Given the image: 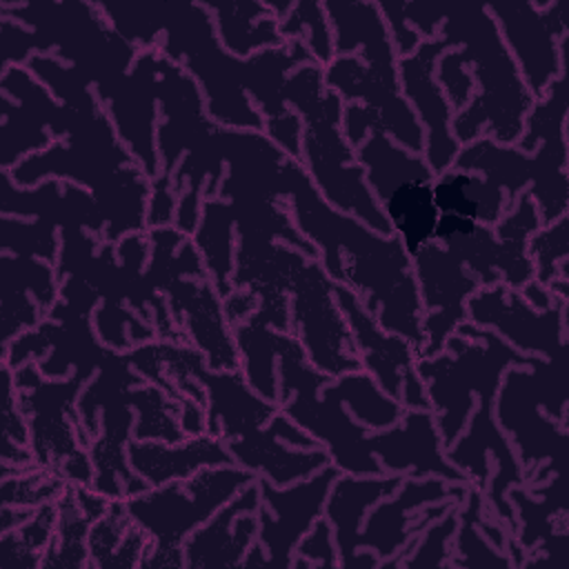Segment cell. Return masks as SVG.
Listing matches in <instances>:
<instances>
[{"instance_id": "f5cc1de1", "label": "cell", "mask_w": 569, "mask_h": 569, "mask_svg": "<svg viewBox=\"0 0 569 569\" xmlns=\"http://www.w3.org/2000/svg\"><path fill=\"white\" fill-rule=\"evenodd\" d=\"M518 291H520V296H522L533 309H538V311L551 307V305L558 300V296H553V293L549 291V287L540 284L538 280L527 282V284H525L522 289H518Z\"/></svg>"}, {"instance_id": "ffe728a7", "label": "cell", "mask_w": 569, "mask_h": 569, "mask_svg": "<svg viewBox=\"0 0 569 569\" xmlns=\"http://www.w3.org/2000/svg\"><path fill=\"white\" fill-rule=\"evenodd\" d=\"M447 49H451V42L438 33L431 40H422L411 56L398 58L400 91L425 129L422 156L433 176L451 169L460 151V144L451 133L453 109L436 80L438 60Z\"/></svg>"}, {"instance_id": "f6af8a7d", "label": "cell", "mask_w": 569, "mask_h": 569, "mask_svg": "<svg viewBox=\"0 0 569 569\" xmlns=\"http://www.w3.org/2000/svg\"><path fill=\"white\" fill-rule=\"evenodd\" d=\"M476 173L473 171H462V169H447L436 180L431 182L433 191V204L440 213H456V216H467L478 222V204L469 193V187L473 182Z\"/></svg>"}, {"instance_id": "7c38bea8", "label": "cell", "mask_w": 569, "mask_h": 569, "mask_svg": "<svg viewBox=\"0 0 569 569\" xmlns=\"http://www.w3.org/2000/svg\"><path fill=\"white\" fill-rule=\"evenodd\" d=\"M333 284L320 260L300 256L284 280V291L289 296L291 316L289 333L300 340L309 362L318 371L338 378L349 371H360L362 362L351 327L336 305Z\"/></svg>"}, {"instance_id": "8fae6325", "label": "cell", "mask_w": 569, "mask_h": 569, "mask_svg": "<svg viewBox=\"0 0 569 569\" xmlns=\"http://www.w3.org/2000/svg\"><path fill=\"white\" fill-rule=\"evenodd\" d=\"M93 369H73L71 378H47L36 360L13 369L20 409L29 422V447L38 467H44L67 482L91 485L93 462L82 447V427L76 411L82 387Z\"/></svg>"}, {"instance_id": "9c48e42d", "label": "cell", "mask_w": 569, "mask_h": 569, "mask_svg": "<svg viewBox=\"0 0 569 569\" xmlns=\"http://www.w3.org/2000/svg\"><path fill=\"white\" fill-rule=\"evenodd\" d=\"M536 358L516 351L496 331L469 320L458 325L440 353L418 358L416 371L425 382L442 449H449L462 433L480 389L500 387L507 367H527Z\"/></svg>"}, {"instance_id": "d6986e66", "label": "cell", "mask_w": 569, "mask_h": 569, "mask_svg": "<svg viewBox=\"0 0 569 569\" xmlns=\"http://www.w3.org/2000/svg\"><path fill=\"white\" fill-rule=\"evenodd\" d=\"M413 278L422 302L425 347L420 358H431L445 349L458 325L467 322V300L482 287L480 280L447 247L429 240L411 258Z\"/></svg>"}, {"instance_id": "bcb514c9", "label": "cell", "mask_w": 569, "mask_h": 569, "mask_svg": "<svg viewBox=\"0 0 569 569\" xmlns=\"http://www.w3.org/2000/svg\"><path fill=\"white\" fill-rule=\"evenodd\" d=\"M0 385H2V405H0V445H22L29 447V422L20 409L13 369L2 362L0 367Z\"/></svg>"}, {"instance_id": "60d3db41", "label": "cell", "mask_w": 569, "mask_h": 569, "mask_svg": "<svg viewBox=\"0 0 569 569\" xmlns=\"http://www.w3.org/2000/svg\"><path fill=\"white\" fill-rule=\"evenodd\" d=\"M442 247H447L458 260L480 280L482 287H491L500 282V251L498 240L493 233V227L480 224L471 236H456L447 240Z\"/></svg>"}, {"instance_id": "277c9868", "label": "cell", "mask_w": 569, "mask_h": 569, "mask_svg": "<svg viewBox=\"0 0 569 569\" xmlns=\"http://www.w3.org/2000/svg\"><path fill=\"white\" fill-rule=\"evenodd\" d=\"M336 58L322 82L340 96L342 136L356 151L371 131L387 133L411 153H425V129L398 82V56L376 2H322Z\"/></svg>"}, {"instance_id": "8992f818", "label": "cell", "mask_w": 569, "mask_h": 569, "mask_svg": "<svg viewBox=\"0 0 569 569\" xmlns=\"http://www.w3.org/2000/svg\"><path fill=\"white\" fill-rule=\"evenodd\" d=\"M567 73L569 69L549 84L542 98L533 100L516 144L478 138L460 147L453 160L456 169L480 173L505 193V211L513 207L522 191H529L542 227L569 213Z\"/></svg>"}, {"instance_id": "b9f144b4", "label": "cell", "mask_w": 569, "mask_h": 569, "mask_svg": "<svg viewBox=\"0 0 569 569\" xmlns=\"http://www.w3.org/2000/svg\"><path fill=\"white\" fill-rule=\"evenodd\" d=\"M2 505L13 507H40L44 502H56L64 487L69 485L58 473L44 469V467H29L22 471H16L11 476H2Z\"/></svg>"}, {"instance_id": "2e32d148", "label": "cell", "mask_w": 569, "mask_h": 569, "mask_svg": "<svg viewBox=\"0 0 569 569\" xmlns=\"http://www.w3.org/2000/svg\"><path fill=\"white\" fill-rule=\"evenodd\" d=\"M338 476L340 469L331 462L313 476L287 487H278L269 478L258 476V540L267 551L269 567L287 569L293 565L296 547L322 516L327 496Z\"/></svg>"}, {"instance_id": "30bf717a", "label": "cell", "mask_w": 569, "mask_h": 569, "mask_svg": "<svg viewBox=\"0 0 569 569\" xmlns=\"http://www.w3.org/2000/svg\"><path fill=\"white\" fill-rule=\"evenodd\" d=\"M256 478L240 465L202 467L187 480H171L124 498L133 522L153 540L140 567H184L182 545L187 536Z\"/></svg>"}, {"instance_id": "4dcf8cb0", "label": "cell", "mask_w": 569, "mask_h": 569, "mask_svg": "<svg viewBox=\"0 0 569 569\" xmlns=\"http://www.w3.org/2000/svg\"><path fill=\"white\" fill-rule=\"evenodd\" d=\"M356 160L365 167L367 184L380 209L393 193V189L402 182L436 180L425 156L411 153L382 131H371L367 136V140L356 149Z\"/></svg>"}, {"instance_id": "8d00e7d4", "label": "cell", "mask_w": 569, "mask_h": 569, "mask_svg": "<svg viewBox=\"0 0 569 569\" xmlns=\"http://www.w3.org/2000/svg\"><path fill=\"white\" fill-rule=\"evenodd\" d=\"M278 31L287 42L302 40L313 62L320 64L322 69L336 58L333 31L322 2H313V0L293 2L289 13L278 22Z\"/></svg>"}, {"instance_id": "83f0119b", "label": "cell", "mask_w": 569, "mask_h": 569, "mask_svg": "<svg viewBox=\"0 0 569 569\" xmlns=\"http://www.w3.org/2000/svg\"><path fill=\"white\" fill-rule=\"evenodd\" d=\"M405 476L385 473V476H349L340 473L331 485L322 516L331 522L336 547H338V567L351 569L356 565V536L362 527L367 511L382 498L391 496Z\"/></svg>"}, {"instance_id": "3957f363", "label": "cell", "mask_w": 569, "mask_h": 569, "mask_svg": "<svg viewBox=\"0 0 569 569\" xmlns=\"http://www.w3.org/2000/svg\"><path fill=\"white\" fill-rule=\"evenodd\" d=\"M284 202L291 207L298 231L318 247L327 276L356 291L380 329L409 340L420 358L425 311L402 240L396 233L380 236L358 218L333 209L293 158Z\"/></svg>"}, {"instance_id": "f1b7e54d", "label": "cell", "mask_w": 569, "mask_h": 569, "mask_svg": "<svg viewBox=\"0 0 569 569\" xmlns=\"http://www.w3.org/2000/svg\"><path fill=\"white\" fill-rule=\"evenodd\" d=\"M109 500L89 485L69 482L56 500V533L40 560V569L89 567V529L107 511Z\"/></svg>"}, {"instance_id": "ac0fdd59", "label": "cell", "mask_w": 569, "mask_h": 569, "mask_svg": "<svg viewBox=\"0 0 569 569\" xmlns=\"http://www.w3.org/2000/svg\"><path fill=\"white\" fill-rule=\"evenodd\" d=\"M0 91H7L16 111L2 104L0 124V164L11 171L27 156L51 147V136H67L73 120V107L60 104L49 89L36 80L27 67H11L0 78Z\"/></svg>"}, {"instance_id": "11a10c76", "label": "cell", "mask_w": 569, "mask_h": 569, "mask_svg": "<svg viewBox=\"0 0 569 569\" xmlns=\"http://www.w3.org/2000/svg\"><path fill=\"white\" fill-rule=\"evenodd\" d=\"M242 567H269V558H267V551L264 547L260 545V540L256 538L253 545L249 547L244 560H242Z\"/></svg>"}, {"instance_id": "ab89813d", "label": "cell", "mask_w": 569, "mask_h": 569, "mask_svg": "<svg viewBox=\"0 0 569 569\" xmlns=\"http://www.w3.org/2000/svg\"><path fill=\"white\" fill-rule=\"evenodd\" d=\"M2 251L18 256L40 258L56 267L60 256V240L56 236V224L38 218L36 222L18 220L16 216H2Z\"/></svg>"}, {"instance_id": "f35d334b", "label": "cell", "mask_w": 569, "mask_h": 569, "mask_svg": "<svg viewBox=\"0 0 569 569\" xmlns=\"http://www.w3.org/2000/svg\"><path fill=\"white\" fill-rule=\"evenodd\" d=\"M133 527V518L127 509L124 498H111L107 511L91 525L89 529V567L111 569L116 567V558L129 529Z\"/></svg>"}, {"instance_id": "ba28073f", "label": "cell", "mask_w": 569, "mask_h": 569, "mask_svg": "<svg viewBox=\"0 0 569 569\" xmlns=\"http://www.w3.org/2000/svg\"><path fill=\"white\" fill-rule=\"evenodd\" d=\"M567 356L507 367L496 393V422L516 449L525 487L567 469Z\"/></svg>"}, {"instance_id": "e575fe53", "label": "cell", "mask_w": 569, "mask_h": 569, "mask_svg": "<svg viewBox=\"0 0 569 569\" xmlns=\"http://www.w3.org/2000/svg\"><path fill=\"white\" fill-rule=\"evenodd\" d=\"M485 493L476 487H469L465 500L458 505V529L453 533L456 547L451 553L458 558L449 565L453 567H513L505 549L491 547L489 538L482 531Z\"/></svg>"}, {"instance_id": "db71d44e", "label": "cell", "mask_w": 569, "mask_h": 569, "mask_svg": "<svg viewBox=\"0 0 569 569\" xmlns=\"http://www.w3.org/2000/svg\"><path fill=\"white\" fill-rule=\"evenodd\" d=\"M36 513V507H13V505H2L0 509V533L11 531L27 522Z\"/></svg>"}, {"instance_id": "9a60e30c", "label": "cell", "mask_w": 569, "mask_h": 569, "mask_svg": "<svg viewBox=\"0 0 569 569\" xmlns=\"http://www.w3.org/2000/svg\"><path fill=\"white\" fill-rule=\"evenodd\" d=\"M333 298L351 327L362 369L378 387L405 409H431L425 382L416 371L418 358L409 340L380 329L376 316L365 309L358 293L349 287L336 282Z\"/></svg>"}, {"instance_id": "52a82bcc", "label": "cell", "mask_w": 569, "mask_h": 569, "mask_svg": "<svg viewBox=\"0 0 569 569\" xmlns=\"http://www.w3.org/2000/svg\"><path fill=\"white\" fill-rule=\"evenodd\" d=\"M282 98L302 118L300 164L320 196L376 233L391 236L393 229L367 184L365 167L342 136L345 102L325 87L322 67L309 62L291 71Z\"/></svg>"}, {"instance_id": "816d5d0a", "label": "cell", "mask_w": 569, "mask_h": 569, "mask_svg": "<svg viewBox=\"0 0 569 569\" xmlns=\"http://www.w3.org/2000/svg\"><path fill=\"white\" fill-rule=\"evenodd\" d=\"M478 222L467 216H456V213H440L436 229H433V240L438 244H445L447 240L456 236H471L476 231Z\"/></svg>"}, {"instance_id": "681fc988", "label": "cell", "mask_w": 569, "mask_h": 569, "mask_svg": "<svg viewBox=\"0 0 569 569\" xmlns=\"http://www.w3.org/2000/svg\"><path fill=\"white\" fill-rule=\"evenodd\" d=\"M278 149H282L289 158L300 162V151H302V118L296 109L289 107V111L282 118L264 120V131H262Z\"/></svg>"}, {"instance_id": "7402d4cb", "label": "cell", "mask_w": 569, "mask_h": 569, "mask_svg": "<svg viewBox=\"0 0 569 569\" xmlns=\"http://www.w3.org/2000/svg\"><path fill=\"white\" fill-rule=\"evenodd\" d=\"M509 500L516 511V545L525 551L522 567H569V529H567V487L565 473L533 487L513 485Z\"/></svg>"}, {"instance_id": "4316f807", "label": "cell", "mask_w": 569, "mask_h": 569, "mask_svg": "<svg viewBox=\"0 0 569 569\" xmlns=\"http://www.w3.org/2000/svg\"><path fill=\"white\" fill-rule=\"evenodd\" d=\"M131 469L149 485L160 487L171 480H187L202 467L236 465L224 440L211 433L187 436L180 442L136 440L127 445Z\"/></svg>"}, {"instance_id": "6da1fadb", "label": "cell", "mask_w": 569, "mask_h": 569, "mask_svg": "<svg viewBox=\"0 0 569 569\" xmlns=\"http://www.w3.org/2000/svg\"><path fill=\"white\" fill-rule=\"evenodd\" d=\"M109 24L133 47L160 49L202 89L207 116L227 129L264 131L280 118L282 87L291 71L313 62L302 40L264 49L251 58L227 53L213 16L202 2H98Z\"/></svg>"}, {"instance_id": "5b68a950", "label": "cell", "mask_w": 569, "mask_h": 569, "mask_svg": "<svg viewBox=\"0 0 569 569\" xmlns=\"http://www.w3.org/2000/svg\"><path fill=\"white\" fill-rule=\"evenodd\" d=\"M56 100L76 109L67 140L20 160L9 171L11 180L18 187H36L47 176H64L84 184L107 220L104 242L118 244L127 233L147 231L151 180L124 149L96 91L67 87Z\"/></svg>"}, {"instance_id": "44dd1931", "label": "cell", "mask_w": 569, "mask_h": 569, "mask_svg": "<svg viewBox=\"0 0 569 569\" xmlns=\"http://www.w3.org/2000/svg\"><path fill=\"white\" fill-rule=\"evenodd\" d=\"M224 445L236 465L278 487L305 480L331 462L327 449L280 409L262 429Z\"/></svg>"}, {"instance_id": "74e56055", "label": "cell", "mask_w": 569, "mask_h": 569, "mask_svg": "<svg viewBox=\"0 0 569 569\" xmlns=\"http://www.w3.org/2000/svg\"><path fill=\"white\" fill-rule=\"evenodd\" d=\"M0 289L27 291L36 298L44 318L60 298V282L53 264L29 256L2 251V284Z\"/></svg>"}, {"instance_id": "7a4b0ae2", "label": "cell", "mask_w": 569, "mask_h": 569, "mask_svg": "<svg viewBox=\"0 0 569 569\" xmlns=\"http://www.w3.org/2000/svg\"><path fill=\"white\" fill-rule=\"evenodd\" d=\"M405 18L422 40L440 33L453 47L438 60L436 80L453 109L456 142L465 147L478 138H491L498 144H516L533 96L485 2H405Z\"/></svg>"}, {"instance_id": "f907efd6", "label": "cell", "mask_w": 569, "mask_h": 569, "mask_svg": "<svg viewBox=\"0 0 569 569\" xmlns=\"http://www.w3.org/2000/svg\"><path fill=\"white\" fill-rule=\"evenodd\" d=\"M260 305V298L256 291L251 289H231L229 296L222 298V311L224 318L229 322V327H238L240 322H244Z\"/></svg>"}, {"instance_id": "c3c4849f", "label": "cell", "mask_w": 569, "mask_h": 569, "mask_svg": "<svg viewBox=\"0 0 569 569\" xmlns=\"http://www.w3.org/2000/svg\"><path fill=\"white\" fill-rule=\"evenodd\" d=\"M382 18H385V24L389 29V36H391V42H393V51L398 58H405V56H411L418 44L422 42V38L418 36L416 29H411L407 24V18H405V2H396V0H387V2H376Z\"/></svg>"}, {"instance_id": "4fadbf2b", "label": "cell", "mask_w": 569, "mask_h": 569, "mask_svg": "<svg viewBox=\"0 0 569 569\" xmlns=\"http://www.w3.org/2000/svg\"><path fill=\"white\" fill-rule=\"evenodd\" d=\"M485 7L529 93L533 100L542 98L549 84L569 69V0H556L542 9L527 0H489Z\"/></svg>"}, {"instance_id": "5bb4252c", "label": "cell", "mask_w": 569, "mask_h": 569, "mask_svg": "<svg viewBox=\"0 0 569 569\" xmlns=\"http://www.w3.org/2000/svg\"><path fill=\"white\" fill-rule=\"evenodd\" d=\"M467 320L496 331L507 345L525 356L556 360L567 356L569 302L556 300L551 307L533 309L518 289L502 282L480 287L467 300Z\"/></svg>"}, {"instance_id": "603a6c76", "label": "cell", "mask_w": 569, "mask_h": 569, "mask_svg": "<svg viewBox=\"0 0 569 569\" xmlns=\"http://www.w3.org/2000/svg\"><path fill=\"white\" fill-rule=\"evenodd\" d=\"M367 449L378 458L385 473L405 478L431 476L469 485V478L447 460L431 409H405L393 427L369 431Z\"/></svg>"}, {"instance_id": "d4e9b609", "label": "cell", "mask_w": 569, "mask_h": 569, "mask_svg": "<svg viewBox=\"0 0 569 569\" xmlns=\"http://www.w3.org/2000/svg\"><path fill=\"white\" fill-rule=\"evenodd\" d=\"M191 376L207 391L204 433H211L224 442L262 429L280 409V405L253 391L242 369L211 371L202 358L193 367Z\"/></svg>"}, {"instance_id": "e0dca14e", "label": "cell", "mask_w": 569, "mask_h": 569, "mask_svg": "<svg viewBox=\"0 0 569 569\" xmlns=\"http://www.w3.org/2000/svg\"><path fill=\"white\" fill-rule=\"evenodd\" d=\"M160 58V49L140 51L129 73L96 89L104 111L109 109L118 138L122 144L127 142L129 153L149 180H153L160 171L156 111Z\"/></svg>"}, {"instance_id": "d590c367", "label": "cell", "mask_w": 569, "mask_h": 569, "mask_svg": "<svg viewBox=\"0 0 569 569\" xmlns=\"http://www.w3.org/2000/svg\"><path fill=\"white\" fill-rule=\"evenodd\" d=\"M56 502L36 507V513L11 531L0 533V569H36L56 533Z\"/></svg>"}, {"instance_id": "cb8c5ba5", "label": "cell", "mask_w": 569, "mask_h": 569, "mask_svg": "<svg viewBox=\"0 0 569 569\" xmlns=\"http://www.w3.org/2000/svg\"><path fill=\"white\" fill-rule=\"evenodd\" d=\"M256 480L187 536L182 545L187 569L242 567L249 547L258 538L260 491Z\"/></svg>"}, {"instance_id": "836d02e7", "label": "cell", "mask_w": 569, "mask_h": 569, "mask_svg": "<svg viewBox=\"0 0 569 569\" xmlns=\"http://www.w3.org/2000/svg\"><path fill=\"white\" fill-rule=\"evenodd\" d=\"M325 389L333 393L351 413V418L369 431L393 427L405 413V407L387 396L365 369L331 378Z\"/></svg>"}, {"instance_id": "1f68e13d", "label": "cell", "mask_w": 569, "mask_h": 569, "mask_svg": "<svg viewBox=\"0 0 569 569\" xmlns=\"http://www.w3.org/2000/svg\"><path fill=\"white\" fill-rule=\"evenodd\" d=\"M538 207L529 191H522L513 207H509L493 224L500 251V282L511 289H522L533 280V262L529 258V238L540 229Z\"/></svg>"}, {"instance_id": "484cf974", "label": "cell", "mask_w": 569, "mask_h": 569, "mask_svg": "<svg viewBox=\"0 0 569 569\" xmlns=\"http://www.w3.org/2000/svg\"><path fill=\"white\" fill-rule=\"evenodd\" d=\"M0 211L2 216L42 218L56 227H89L93 236L104 240L107 220L96 198L71 182L49 178L36 187H18L9 171H0Z\"/></svg>"}, {"instance_id": "7bdbcfd3", "label": "cell", "mask_w": 569, "mask_h": 569, "mask_svg": "<svg viewBox=\"0 0 569 569\" xmlns=\"http://www.w3.org/2000/svg\"><path fill=\"white\" fill-rule=\"evenodd\" d=\"M527 251L533 262V280L547 287L553 278H560L558 269L569 260V213L540 227L529 238Z\"/></svg>"}, {"instance_id": "f546056e", "label": "cell", "mask_w": 569, "mask_h": 569, "mask_svg": "<svg viewBox=\"0 0 569 569\" xmlns=\"http://www.w3.org/2000/svg\"><path fill=\"white\" fill-rule=\"evenodd\" d=\"M222 49L236 58H251L264 49H278L287 40L278 31V18L256 0H207Z\"/></svg>"}, {"instance_id": "ee69618b", "label": "cell", "mask_w": 569, "mask_h": 569, "mask_svg": "<svg viewBox=\"0 0 569 569\" xmlns=\"http://www.w3.org/2000/svg\"><path fill=\"white\" fill-rule=\"evenodd\" d=\"M458 529V505L447 509L438 520H433L416 540L411 551L400 560L402 567H445L449 565L447 542L453 540Z\"/></svg>"}, {"instance_id": "d6a6232c", "label": "cell", "mask_w": 569, "mask_h": 569, "mask_svg": "<svg viewBox=\"0 0 569 569\" xmlns=\"http://www.w3.org/2000/svg\"><path fill=\"white\" fill-rule=\"evenodd\" d=\"M382 213L387 216L393 233L402 240L409 258L433 240V229L440 218L429 180H409L396 187L382 204Z\"/></svg>"}, {"instance_id": "7dc6e473", "label": "cell", "mask_w": 569, "mask_h": 569, "mask_svg": "<svg viewBox=\"0 0 569 569\" xmlns=\"http://www.w3.org/2000/svg\"><path fill=\"white\" fill-rule=\"evenodd\" d=\"M296 556L309 560L311 567H338V547L331 522L320 516L313 527L302 536L296 547Z\"/></svg>"}]
</instances>
